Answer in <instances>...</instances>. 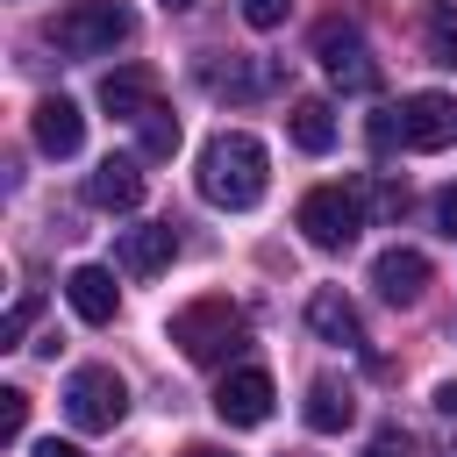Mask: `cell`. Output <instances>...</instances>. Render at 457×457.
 Instances as JSON below:
<instances>
[{"label":"cell","mask_w":457,"mask_h":457,"mask_svg":"<svg viewBox=\"0 0 457 457\" xmlns=\"http://www.w3.org/2000/svg\"><path fill=\"white\" fill-rule=\"evenodd\" d=\"M64 414H71L79 436H107V428L129 414V386H121V371H114V364H79V371L64 378Z\"/></svg>","instance_id":"obj_4"},{"label":"cell","mask_w":457,"mask_h":457,"mask_svg":"<svg viewBox=\"0 0 457 457\" xmlns=\"http://www.w3.org/2000/svg\"><path fill=\"white\" fill-rule=\"evenodd\" d=\"M286 14H293V0H243V21L250 29H278Z\"/></svg>","instance_id":"obj_23"},{"label":"cell","mask_w":457,"mask_h":457,"mask_svg":"<svg viewBox=\"0 0 457 457\" xmlns=\"http://www.w3.org/2000/svg\"><path fill=\"white\" fill-rule=\"evenodd\" d=\"M364 457H407V443H400V436H393V428H386V436H378V443H371V450H364Z\"/></svg>","instance_id":"obj_26"},{"label":"cell","mask_w":457,"mask_h":457,"mask_svg":"<svg viewBox=\"0 0 457 457\" xmlns=\"http://www.w3.org/2000/svg\"><path fill=\"white\" fill-rule=\"evenodd\" d=\"M114 257H121V271L150 278V271H164V264L179 257V228H171V221H143V228H121Z\"/></svg>","instance_id":"obj_10"},{"label":"cell","mask_w":457,"mask_h":457,"mask_svg":"<svg viewBox=\"0 0 457 457\" xmlns=\"http://www.w3.org/2000/svg\"><path fill=\"white\" fill-rule=\"evenodd\" d=\"M271 371H257V364H243V371H228L221 386H214V414L228 421V428H257V421H271Z\"/></svg>","instance_id":"obj_7"},{"label":"cell","mask_w":457,"mask_h":457,"mask_svg":"<svg viewBox=\"0 0 457 457\" xmlns=\"http://www.w3.org/2000/svg\"><path fill=\"white\" fill-rule=\"evenodd\" d=\"M364 228V186H314L300 200V236L314 250H350Z\"/></svg>","instance_id":"obj_5"},{"label":"cell","mask_w":457,"mask_h":457,"mask_svg":"<svg viewBox=\"0 0 457 457\" xmlns=\"http://www.w3.org/2000/svg\"><path fill=\"white\" fill-rule=\"evenodd\" d=\"M357 186H364V207H378L386 221L407 214V186H386V179H357Z\"/></svg>","instance_id":"obj_21"},{"label":"cell","mask_w":457,"mask_h":457,"mask_svg":"<svg viewBox=\"0 0 457 457\" xmlns=\"http://www.w3.org/2000/svg\"><path fill=\"white\" fill-rule=\"evenodd\" d=\"M400 143L407 150H450L457 143V100L450 93H414L400 107Z\"/></svg>","instance_id":"obj_8"},{"label":"cell","mask_w":457,"mask_h":457,"mask_svg":"<svg viewBox=\"0 0 457 457\" xmlns=\"http://www.w3.org/2000/svg\"><path fill=\"white\" fill-rule=\"evenodd\" d=\"M421 29H428V57L443 71H457V0H428L421 7Z\"/></svg>","instance_id":"obj_19"},{"label":"cell","mask_w":457,"mask_h":457,"mask_svg":"<svg viewBox=\"0 0 457 457\" xmlns=\"http://www.w3.org/2000/svg\"><path fill=\"white\" fill-rule=\"evenodd\" d=\"M64 300H71V314H79V321H93V328H107V321H114V307H121V293H114V271H107V264H79V271L64 278Z\"/></svg>","instance_id":"obj_13"},{"label":"cell","mask_w":457,"mask_h":457,"mask_svg":"<svg viewBox=\"0 0 457 457\" xmlns=\"http://www.w3.org/2000/svg\"><path fill=\"white\" fill-rule=\"evenodd\" d=\"M86 200H93V207H107V214H129V207L143 200V171H136V157H107V164H93Z\"/></svg>","instance_id":"obj_15"},{"label":"cell","mask_w":457,"mask_h":457,"mask_svg":"<svg viewBox=\"0 0 457 457\" xmlns=\"http://www.w3.org/2000/svg\"><path fill=\"white\" fill-rule=\"evenodd\" d=\"M371 286H378V300L414 307V300H421V286H428V257H421V250H378Z\"/></svg>","instance_id":"obj_12"},{"label":"cell","mask_w":457,"mask_h":457,"mask_svg":"<svg viewBox=\"0 0 457 457\" xmlns=\"http://www.w3.org/2000/svg\"><path fill=\"white\" fill-rule=\"evenodd\" d=\"M79 143H86V114H79L64 93L36 100V150H43V157H79Z\"/></svg>","instance_id":"obj_11"},{"label":"cell","mask_w":457,"mask_h":457,"mask_svg":"<svg viewBox=\"0 0 457 457\" xmlns=\"http://www.w3.org/2000/svg\"><path fill=\"white\" fill-rule=\"evenodd\" d=\"M264 186H271V157H264V143H257L250 129H221V136L200 150V200H207V207L243 214V207L264 200Z\"/></svg>","instance_id":"obj_1"},{"label":"cell","mask_w":457,"mask_h":457,"mask_svg":"<svg viewBox=\"0 0 457 457\" xmlns=\"http://www.w3.org/2000/svg\"><path fill=\"white\" fill-rule=\"evenodd\" d=\"M286 129H293V143H300L307 157H321V150L336 143V114H328V100H293Z\"/></svg>","instance_id":"obj_17"},{"label":"cell","mask_w":457,"mask_h":457,"mask_svg":"<svg viewBox=\"0 0 457 457\" xmlns=\"http://www.w3.org/2000/svg\"><path fill=\"white\" fill-rule=\"evenodd\" d=\"M300 414H307V428H314V436H336V428H350V414H357V407H350V393H336L328 378H314Z\"/></svg>","instance_id":"obj_18"},{"label":"cell","mask_w":457,"mask_h":457,"mask_svg":"<svg viewBox=\"0 0 457 457\" xmlns=\"http://www.w3.org/2000/svg\"><path fill=\"white\" fill-rule=\"evenodd\" d=\"M136 136H143V157H171V150H179V114L150 107V114L136 121Z\"/></svg>","instance_id":"obj_20"},{"label":"cell","mask_w":457,"mask_h":457,"mask_svg":"<svg viewBox=\"0 0 457 457\" xmlns=\"http://www.w3.org/2000/svg\"><path fill=\"white\" fill-rule=\"evenodd\" d=\"M164 7H193V0H164Z\"/></svg>","instance_id":"obj_30"},{"label":"cell","mask_w":457,"mask_h":457,"mask_svg":"<svg viewBox=\"0 0 457 457\" xmlns=\"http://www.w3.org/2000/svg\"><path fill=\"white\" fill-rule=\"evenodd\" d=\"M36 457H79V450H71V443H57V436H50V443H36Z\"/></svg>","instance_id":"obj_28"},{"label":"cell","mask_w":457,"mask_h":457,"mask_svg":"<svg viewBox=\"0 0 457 457\" xmlns=\"http://www.w3.org/2000/svg\"><path fill=\"white\" fill-rule=\"evenodd\" d=\"M129 36H136L129 0H71V7L50 21V43L71 50V57H107V50L129 43Z\"/></svg>","instance_id":"obj_3"},{"label":"cell","mask_w":457,"mask_h":457,"mask_svg":"<svg viewBox=\"0 0 457 457\" xmlns=\"http://www.w3.org/2000/svg\"><path fill=\"white\" fill-rule=\"evenodd\" d=\"M200 79H207V93L257 100V93H271V86H278V64H264V57H236V50H228V64H207Z\"/></svg>","instance_id":"obj_14"},{"label":"cell","mask_w":457,"mask_h":457,"mask_svg":"<svg viewBox=\"0 0 457 457\" xmlns=\"http://www.w3.org/2000/svg\"><path fill=\"white\" fill-rule=\"evenodd\" d=\"M436 407H443V414L457 421V378H443V386H436Z\"/></svg>","instance_id":"obj_27"},{"label":"cell","mask_w":457,"mask_h":457,"mask_svg":"<svg viewBox=\"0 0 457 457\" xmlns=\"http://www.w3.org/2000/svg\"><path fill=\"white\" fill-rule=\"evenodd\" d=\"M21 428H29V393H21V386H7V393H0V436H7V443H21Z\"/></svg>","instance_id":"obj_22"},{"label":"cell","mask_w":457,"mask_h":457,"mask_svg":"<svg viewBox=\"0 0 457 457\" xmlns=\"http://www.w3.org/2000/svg\"><path fill=\"white\" fill-rule=\"evenodd\" d=\"M186 457H228V450H214V443H193V450H186Z\"/></svg>","instance_id":"obj_29"},{"label":"cell","mask_w":457,"mask_h":457,"mask_svg":"<svg viewBox=\"0 0 457 457\" xmlns=\"http://www.w3.org/2000/svg\"><path fill=\"white\" fill-rule=\"evenodd\" d=\"M29 321H36V293H21V300H14V314L0 321V343H21V328H29Z\"/></svg>","instance_id":"obj_24"},{"label":"cell","mask_w":457,"mask_h":457,"mask_svg":"<svg viewBox=\"0 0 457 457\" xmlns=\"http://www.w3.org/2000/svg\"><path fill=\"white\" fill-rule=\"evenodd\" d=\"M100 107H107L114 121H143V114L157 107V71H150V64L107 71V79H100Z\"/></svg>","instance_id":"obj_9"},{"label":"cell","mask_w":457,"mask_h":457,"mask_svg":"<svg viewBox=\"0 0 457 457\" xmlns=\"http://www.w3.org/2000/svg\"><path fill=\"white\" fill-rule=\"evenodd\" d=\"M436 221H443V236H457V186L436 193Z\"/></svg>","instance_id":"obj_25"},{"label":"cell","mask_w":457,"mask_h":457,"mask_svg":"<svg viewBox=\"0 0 457 457\" xmlns=\"http://www.w3.org/2000/svg\"><path fill=\"white\" fill-rule=\"evenodd\" d=\"M171 343L193 357V364H221L228 350H243V307L228 293H207V300H186L171 314Z\"/></svg>","instance_id":"obj_2"},{"label":"cell","mask_w":457,"mask_h":457,"mask_svg":"<svg viewBox=\"0 0 457 457\" xmlns=\"http://www.w3.org/2000/svg\"><path fill=\"white\" fill-rule=\"evenodd\" d=\"M307 328H314L321 343H343V350H357V343H364V321H357V307H350L343 293H328V286L307 300Z\"/></svg>","instance_id":"obj_16"},{"label":"cell","mask_w":457,"mask_h":457,"mask_svg":"<svg viewBox=\"0 0 457 457\" xmlns=\"http://www.w3.org/2000/svg\"><path fill=\"white\" fill-rule=\"evenodd\" d=\"M314 57H321V71H328L343 93H371V86H378V64H371V50H364V36H357L350 21H321Z\"/></svg>","instance_id":"obj_6"}]
</instances>
